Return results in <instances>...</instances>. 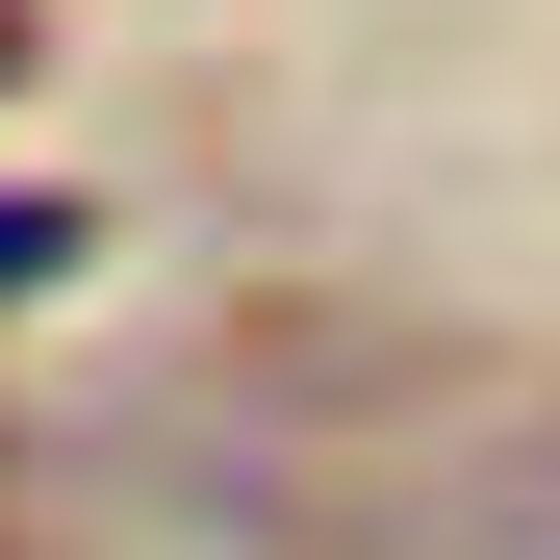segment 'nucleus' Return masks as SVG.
<instances>
[{"label": "nucleus", "mask_w": 560, "mask_h": 560, "mask_svg": "<svg viewBox=\"0 0 560 560\" xmlns=\"http://www.w3.org/2000/svg\"><path fill=\"white\" fill-rule=\"evenodd\" d=\"M26 280H77V205H0V306H26Z\"/></svg>", "instance_id": "1"}, {"label": "nucleus", "mask_w": 560, "mask_h": 560, "mask_svg": "<svg viewBox=\"0 0 560 560\" xmlns=\"http://www.w3.org/2000/svg\"><path fill=\"white\" fill-rule=\"evenodd\" d=\"M0 77H26V26H0Z\"/></svg>", "instance_id": "2"}]
</instances>
